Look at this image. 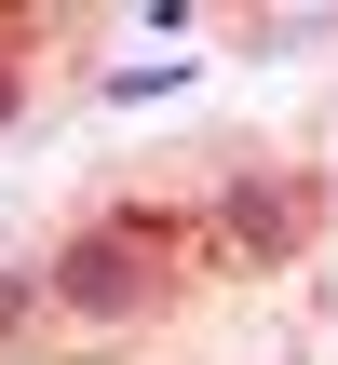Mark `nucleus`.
Segmentation results:
<instances>
[{"label": "nucleus", "mask_w": 338, "mask_h": 365, "mask_svg": "<svg viewBox=\"0 0 338 365\" xmlns=\"http://www.w3.org/2000/svg\"><path fill=\"white\" fill-rule=\"evenodd\" d=\"M163 284H176V257H163V230H135V217H95V230H68V244L41 257V312H68V325H149Z\"/></svg>", "instance_id": "obj_1"}, {"label": "nucleus", "mask_w": 338, "mask_h": 365, "mask_svg": "<svg viewBox=\"0 0 338 365\" xmlns=\"http://www.w3.org/2000/svg\"><path fill=\"white\" fill-rule=\"evenodd\" d=\"M217 217H230V257H298L312 244V190L298 176H230Z\"/></svg>", "instance_id": "obj_2"}, {"label": "nucleus", "mask_w": 338, "mask_h": 365, "mask_svg": "<svg viewBox=\"0 0 338 365\" xmlns=\"http://www.w3.org/2000/svg\"><path fill=\"white\" fill-rule=\"evenodd\" d=\"M27 312H41V271H14V257H0V325H27Z\"/></svg>", "instance_id": "obj_3"}, {"label": "nucleus", "mask_w": 338, "mask_h": 365, "mask_svg": "<svg viewBox=\"0 0 338 365\" xmlns=\"http://www.w3.org/2000/svg\"><path fill=\"white\" fill-rule=\"evenodd\" d=\"M14 108H27V81H14V68H0V135H14Z\"/></svg>", "instance_id": "obj_4"}]
</instances>
